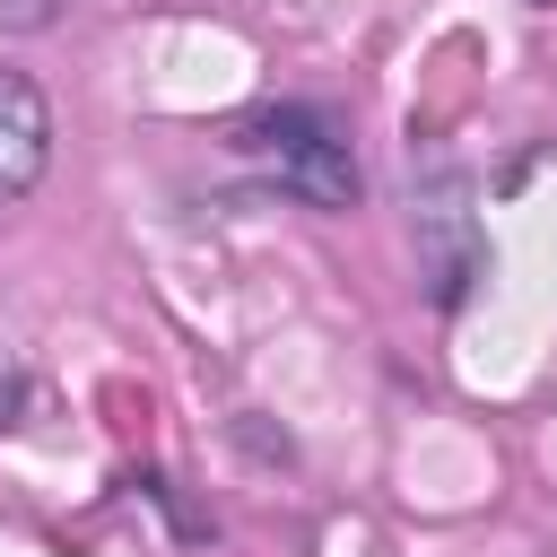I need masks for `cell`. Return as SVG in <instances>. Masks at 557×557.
<instances>
[{
    "label": "cell",
    "instance_id": "1",
    "mask_svg": "<svg viewBox=\"0 0 557 557\" xmlns=\"http://www.w3.org/2000/svg\"><path fill=\"white\" fill-rule=\"evenodd\" d=\"M235 148L278 191H296L305 209H357V191H366V174L348 157V131L322 104H261L252 122H235Z\"/></svg>",
    "mask_w": 557,
    "mask_h": 557
},
{
    "label": "cell",
    "instance_id": "4",
    "mask_svg": "<svg viewBox=\"0 0 557 557\" xmlns=\"http://www.w3.org/2000/svg\"><path fill=\"white\" fill-rule=\"evenodd\" d=\"M26 409V374H17V357H0V426Z\"/></svg>",
    "mask_w": 557,
    "mask_h": 557
},
{
    "label": "cell",
    "instance_id": "3",
    "mask_svg": "<svg viewBox=\"0 0 557 557\" xmlns=\"http://www.w3.org/2000/svg\"><path fill=\"white\" fill-rule=\"evenodd\" d=\"M52 165V104L26 70H0V209L26 200Z\"/></svg>",
    "mask_w": 557,
    "mask_h": 557
},
{
    "label": "cell",
    "instance_id": "2",
    "mask_svg": "<svg viewBox=\"0 0 557 557\" xmlns=\"http://www.w3.org/2000/svg\"><path fill=\"white\" fill-rule=\"evenodd\" d=\"M418 244H426V278H435V305H461L470 296V278L487 270V235H479V218H470V174H426L418 183Z\"/></svg>",
    "mask_w": 557,
    "mask_h": 557
}]
</instances>
